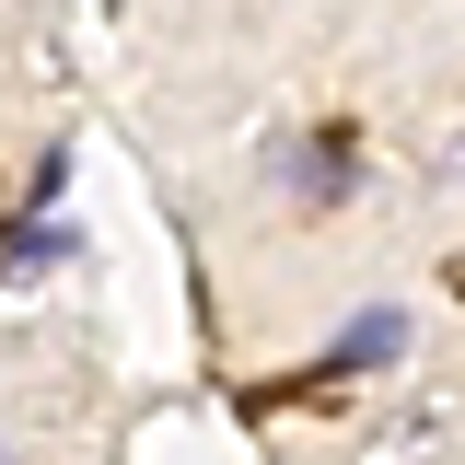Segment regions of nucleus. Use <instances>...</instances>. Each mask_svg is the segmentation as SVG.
I'll list each match as a JSON object with an SVG mask.
<instances>
[{
    "mask_svg": "<svg viewBox=\"0 0 465 465\" xmlns=\"http://www.w3.org/2000/svg\"><path fill=\"white\" fill-rule=\"evenodd\" d=\"M256 174L280 186L291 210H349V198H361V140H338V128H291V140H256Z\"/></svg>",
    "mask_w": 465,
    "mask_h": 465,
    "instance_id": "1",
    "label": "nucleus"
},
{
    "mask_svg": "<svg viewBox=\"0 0 465 465\" xmlns=\"http://www.w3.org/2000/svg\"><path fill=\"white\" fill-rule=\"evenodd\" d=\"M396 349H407V314H396V302H372V314H349V338L326 349V384H349V372H384Z\"/></svg>",
    "mask_w": 465,
    "mask_h": 465,
    "instance_id": "2",
    "label": "nucleus"
},
{
    "mask_svg": "<svg viewBox=\"0 0 465 465\" xmlns=\"http://www.w3.org/2000/svg\"><path fill=\"white\" fill-rule=\"evenodd\" d=\"M442 174H465V140H454V152H442Z\"/></svg>",
    "mask_w": 465,
    "mask_h": 465,
    "instance_id": "3",
    "label": "nucleus"
}]
</instances>
